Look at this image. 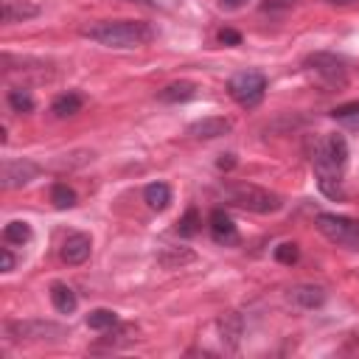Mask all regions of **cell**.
<instances>
[{
	"mask_svg": "<svg viewBox=\"0 0 359 359\" xmlns=\"http://www.w3.org/2000/svg\"><path fill=\"white\" fill-rule=\"evenodd\" d=\"M210 236H213V241H219V244H236V241H238L236 222H233L224 210H219V208L210 213Z\"/></svg>",
	"mask_w": 359,
	"mask_h": 359,
	"instance_id": "8fae6325",
	"label": "cell"
},
{
	"mask_svg": "<svg viewBox=\"0 0 359 359\" xmlns=\"http://www.w3.org/2000/svg\"><path fill=\"white\" fill-rule=\"evenodd\" d=\"M81 34L104 48H140L154 39V28L140 20H104L81 28Z\"/></svg>",
	"mask_w": 359,
	"mask_h": 359,
	"instance_id": "6da1fadb",
	"label": "cell"
},
{
	"mask_svg": "<svg viewBox=\"0 0 359 359\" xmlns=\"http://www.w3.org/2000/svg\"><path fill=\"white\" fill-rule=\"evenodd\" d=\"M36 174H39V165L34 160H6L3 168H0V185L6 191L22 188L31 180H36Z\"/></svg>",
	"mask_w": 359,
	"mask_h": 359,
	"instance_id": "ba28073f",
	"label": "cell"
},
{
	"mask_svg": "<svg viewBox=\"0 0 359 359\" xmlns=\"http://www.w3.org/2000/svg\"><path fill=\"white\" fill-rule=\"evenodd\" d=\"M81 104H84V98H81L79 93H62V95L50 104V112H53L56 118H70V115H76V112L81 109Z\"/></svg>",
	"mask_w": 359,
	"mask_h": 359,
	"instance_id": "ac0fdd59",
	"label": "cell"
},
{
	"mask_svg": "<svg viewBox=\"0 0 359 359\" xmlns=\"http://www.w3.org/2000/svg\"><path fill=\"white\" fill-rule=\"evenodd\" d=\"M0 269H3V272H11V269H14V255H11L8 247L0 250Z\"/></svg>",
	"mask_w": 359,
	"mask_h": 359,
	"instance_id": "f1b7e54d",
	"label": "cell"
},
{
	"mask_svg": "<svg viewBox=\"0 0 359 359\" xmlns=\"http://www.w3.org/2000/svg\"><path fill=\"white\" fill-rule=\"evenodd\" d=\"M185 261H194V252L182 250V252H165V255H160V264L163 266H180Z\"/></svg>",
	"mask_w": 359,
	"mask_h": 359,
	"instance_id": "4316f807",
	"label": "cell"
},
{
	"mask_svg": "<svg viewBox=\"0 0 359 359\" xmlns=\"http://www.w3.org/2000/svg\"><path fill=\"white\" fill-rule=\"evenodd\" d=\"M309 160L317 171V177H337L342 165L348 163V143L342 135H325L309 140Z\"/></svg>",
	"mask_w": 359,
	"mask_h": 359,
	"instance_id": "7a4b0ae2",
	"label": "cell"
},
{
	"mask_svg": "<svg viewBox=\"0 0 359 359\" xmlns=\"http://www.w3.org/2000/svg\"><path fill=\"white\" fill-rule=\"evenodd\" d=\"M331 118L345 123V126H353L359 129V101H351V104H342V107H334L331 109Z\"/></svg>",
	"mask_w": 359,
	"mask_h": 359,
	"instance_id": "44dd1931",
	"label": "cell"
},
{
	"mask_svg": "<svg viewBox=\"0 0 359 359\" xmlns=\"http://www.w3.org/2000/svg\"><path fill=\"white\" fill-rule=\"evenodd\" d=\"M224 199L241 210H252V213H275L280 210V196L266 191V188H258V185H250V182H233V185H224Z\"/></svg>",
	"mask_w": 359,
	"mask_h": 359,
	"instance_id": "3957f363",
	"label": "cell"
},
{
	"mask_svg": "<svg viewBox=\"0 0 359 359\" xmlns=\"http://www.w3.org/2000/svg\"><path fill=\"white\" fill-rule=\"evenodd\" d=\"M289 300L297 303L300 309H320V306L325 303V292H323L320 286L303 283V286H294V289L289 292Z\"/></svg>",
	"mask_w": 359,
	"mask_h": 359,
	"instance_id": "5bb4252c",
	"label": "cell"
},
{
	"mask_svg": "<svg viewBox=\"0 0 359 359\" xmlns=\"http://www.w3.org/2000/svg\"><path fill=\"white\" fill-rule=\"evenodd\" d=\"M297 258H300V247H297L294 241H283V244L275 247V261H280V264H294Z\"/></svg>",
	"mask_w": 359,
	"mask_h": 359,
	"instance_id": "484cf974",
	"label": "cell"
},
{
	"mask_svg": "<svg viewBox=\"0 0 359 359\" xmlns=\"http://www.w3.org/2000/svg\"><path fill=\"white\" fill-rule=\"evenodd\" d=\"M317 230L334 241V244H342L348 250H359V222L356 219H348V216H337V213H317L314 219Z\"/></svg>",
	"mask_w": 359,
	"mask_h": 359,
	"instance_id": "5b68a950",
	"label": "cell"
},
{
	"mask_svg": "<svg viewBox=\"0 0 359 359\" xmlns=\"http://www.w3.org/2000/svg\"><path fill=\"white\" fill-rule=\"evenodd\" d=\"M6 331L14 339H59L65 337V328L50 323V320H22V323H8Z\"/></svg>",
	"mask_w": 359,
	"mask_h": 359,
	"instance_id": "52a82bcc",
	"label": "cell"
},
{
	"mask_svg": "<svg viewBox=\"0 0 359 359\" xmlns=\"http://www.w3.org/2000/svg\"><path fill=\"white\" fill-rule=\"evenodd\" d=\"M233 165H236V157H233V154H222V157H219V168H222V171H227V168H233Z\"/></svg>",
	"mask_w": 359,
	"mask_h": 359,
	"instance_id": "f546056e",
	"label": "cell"
},
{
	"mask_svg": "<svg viewBox=\"0 0 359 359\" xmlns=\"http://www.w3.org/2000/svg\"><path fill=\"white\" fill-rule=\"evenodd\" d=\"M177 233H180L182 238H191V236L199 233V213H196V208H188V210H185V216L177 222Z\"/></svg>",
	"mask_w": 359,
	"mask_h": 359,
	"instance_id": "cb8c5ba5",
	"label": "cell"
},
{
	"mask_svg": "<svg viewBox=\"0 0 359 359\" xmlns=\"http://www.w3.org/2000/svg\"><path fill=\"white\" fill-rule=\"evenodd\" d=\"M50 202H53L59 210L73 208V205H76V191H73V188H67L65 182H56V185L50 188Z\"/></svg>",
	"mask_w": 359,
	"mask_h": 359,
	"instance_id": "7402d4cb",
	"label": "cell"
},
{
	"mask_svg": "<svg viewBox=\"0 0 359 359\" xmlns=\"http://www.w3.org/2000/svg\"><path fill=\"white\" fill-rule=\"evenodd\" d=\"M196 84L194 81H171V84H165L163 90H160V101L163 104H182V101H191L194 95H196Z\"/></svg>",
	"mask_w": 359,
	"mask_h": 359,
	"instance_id": "4fadbf2b",
	"label": "cell"
},
{
	"mask_svg": "<svg viewBox=\"0 0 359 359\" xmlns=\"http://www.w3.org/2000/svg\"><path fill=\"white\" fill-rule=\"evenodd\" d=\"M39 14V6H31V3H3V11H0V17H3V22H22V20H28V17H36Z\"/></svg>",
	"mask_w": 359,
	"mask_h": 359,
	"instance_id": "e0dca14e",
	"label": "cell"
},
{
	"mask_svg": "<svg viewBox=\"0 0 359 359\" xmlns=\"http://www.w3.org/2000/svg\"><path fill=\"white\" fill-rule=\"evenodd\" d=\"M306 67L314 76H320L328 87H345L348 84L345 59L337 56V53H311V56H306Z\"/></svg>",
	"mask_w": 359,
	"mask_h": 359,
	"instance_id": "8992f818",
	"label": "cell"
},
{
	"mask_svg": "<svg viewBox=\"0 0 359 359\" xmlns=\"http://www.w3.org/2000/svg\"><path fill=\"white\" fill-rule=\"evenodd\" d=\"M317 185H320V191L328 196V199H345V194H342V185H339V180L337 177H317Z\"/></svg>",
	"mask_w": 359,
	"mask_h": 359,
	"instance_id": "d4e9b609",
	"label": "cell"
},
{
	"mask_svg": "<svg viewBox=\"0 0 359 359\" xmlns=\"http://www.w3.org/2000/svg\"><path fill=\"white\" fill-rule=\"evenodd\" d=\"M90 250H93V241H90L87 233H67L65 241H62L59 255H62L65 264L79 266V264H84V261L90 258Z\"/></svg>",
	"mask_w": 359,
	"mask_h": 359,
	"instance_id": "9c48e42d",
	"label": "cell"
},
{
	"mask_svg": "<svg viewBox=\"0 0 359 359\" xmlns=\"http://www.w3.org/2000/svg\"><path fill=\"white\" fill-rule=\"evenodd\" d=\"M219 334H222V342L233 351V348H238V342H241V334H244V320H241V314L238 311H227V314H222L219 317Z\"/></svg>",
	"mask_w": 359,
	"mask_h": 359,
	"instance_id": "7c38bea8",
	"label": "cell"
},
{
	"mask_svg": "<svg viewBox=\"0 0 359 359\" xmlns=\"http://www.w3.org/2000/svg\"><path fill=\"white\" fill-rule=\"evenodd\" d=\"M8 107H11L14 112H31V109H34V98H31L28 90L14 87V90H8Z\"/></svg>",
	"mask_w": 359,
	"mask_h": 359,
	"instance_id": "603a6c76",
	"label": "cell"
},
{
	"mask_svg": "<svg viewBox=\"0 0 359 359\" xmlns=\"http://www.w3.org/2000/svg\"><path fill=\"white\" fill-rule=\"evenodd\" d=\"M219 42H222V45H238V42H241V34L233 31V28H222V31H219Z\"/></svg>",
	"mask_w": 359,
	"mask_h": 359,
	"instance_id": "83f0119b",
	"label": "cell"
},
{
	"mask_svg": "<svg viewBox=\"0 0 359 359\" xmlns=\"http://www.w3.org/2000/svg\"><path fill=\"white\" fill-rule=\"evenodd\" d=\"M3 241L6 244H28L31 241V224L28 222H8L3 227Z\"/></svg>",
	"mask_w": 359,
	"mask_h": 359,
	"instance_id": "d6986e66",
	"label": "cell"
},
{
	"mask_svg": "<svg viewBox=\"0 0 359 359\" xmlns=\"http://www.w3.org/2000/svg\"><path fill=\"white\" fill-rule=\"evenodd\" d=\"M227 93L233 95L236 104L252 109V107H258V104L264 101L266 79H264V73H258V70H238V73L230 76V81H227Z\"/></svg>",
	"mask_w": 359,
	"mask_h": 359,
	"instance_id": "277c9868",
	"label": "cell"
},
{
	"mask_svg": "<svg viewBox=\"0 0 359 359\" xmlns=\"http://www.w3.org/2000/svg\"><path fill=\"white\" fill-rule=\"evenodd\" d=\"M50 303L59 314H73L76 306H79V297L67 283H53L50 286Z\"/></svg>",
	"mask_w": 359,
	"mask_h": 359,
	"instance_id": "9a60e30c",
	"label": "cell"
},
{
	"mask_svg": "<svg viewBox=\"0 0 359 359\" xmlns=\"http://www.w3.org/2000/svg\"><path fill=\"white\" fill-rule=\"evenodd\" d=\"M143 199H146V205L151 210H165L168 202H171V188L165 182H151V185H146Z\"/></svg>",
	"mask_w": 359,
	"mask_h": 359,
	"instance_id": "2e32d148",
	"label": "cell"
},
{
	"mask_svg": "<svg viewBox=\"0 0 359 359\" xmlns=\"http://www.w3.org/2000/svg\"><path fill=\"white\" fill-rule=\"evenodd\" d=\"M87 325H90L93 331H109V328L118 325V314H115L112 309H93V311L87 314Z\"/></svg>",
	"mask_w": 359,
	"mask_h": 359,
	"instance_id": "ffe728a7",
	"label": "cell"
},
{
	"mask_svg": "<svg viewBox=\"0 0 359 359\" xmlns=\"http://www.w3.org/2000/svg\"><path fill=\"white\" fill-rule=\"evenodd\" d=\"M266 3H272V6H289V3H294V0H266Z\"/></svg>",
	"mask_w": 359,
	"mask_h": 359,
	"instance_id": "1f68e13d",
	"label": "cell"
},
{
	"mask_svg": "<svg viewBox=\"0 0 359 359\" xmlns=\"http://www.w3.org/2000/svg\"><path fill=\"white\" fill-rule=\"evenodd\" d=\"M233 129V123L222 115H210V118H199L188 126V135L196 137V140H210V137H222Z\"/></svg>",
	"mask_w": 359,
	"mask_h": 359,
	"instance_id": "30bf717a",
	"label": "cell"
},
{
	"mask_svg": "<svg viewBox=\"0 0 359 359\" xmlns=\"http://www.w3.org/2000/svg\"><path fill=\"white\" fill-rule=\"evenodd\" d=\"M222 6H227V8H238V6H244V0H222Z\"/></svg>",
	"mask_w": 359,
	"mask_h": 359,
	"instance_id": "4dcf8cb0",
	"label": "cell"
}]
</instances>
